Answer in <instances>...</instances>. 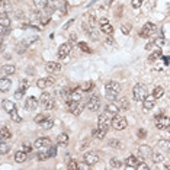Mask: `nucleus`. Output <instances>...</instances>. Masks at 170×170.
<instances>
[{
  "mask_svg": "<svg viewBox=\"0 0 170 170\" xmlns=\"http://www.w3.org/2000/svg\"><path fill=\"white\" fill-rule=\"evenodd\" d=\"M121 92V85L115 80H109L105 85V96L108 100H116V96Z\"/></svg>",
  "mask_w": 170,
  "mask_h": 170,
  "instance_id": "nucleus-1",
  "label": "nucleus"
},
{
  "mask_svg": "<svg viewBox=\"0 0 170 170\" xmlns=\"http://www.w3.org/2000/svg\"><path fill=\"white\" fill-rule=\"evenodd\" d=\"M148 96V90H147V87L141 83H138V85L134 86V89H132V98L135 102H143L144 99Z\"/></svg>",
  "mask_w": 170,
  "mask_h": 170,
  "instance_id": "nucleus-2",
  "label": "nucleus"
},
{
  "mask_svg": "<svg viewBox=\"0 0 170 170\" xmlns=\"http://www.w3.org/2000/svg\"><path fill=\"white\" fill-rule=\"evenodd\" d=\"M156 128L157 130H169L170 127V118L164 116L163 115V111H160L156 115Z\"/></svg>",
  "mask_w": 170,
  "mask_h": 170,
  "instance_id": "nucleus-3",
  "label": "nucleus"
},
{
  "mask_svg": "<svg viewBox=\"0 0 170 170\" xmlns=\"http://www.w3.org/2000/svg\"><path fill=\"white\" fill-rule=\"evenodd\" d=\"M39 103H41V106H42L44 109L50 111V109H52V108L55 106V100L52 99V96L50 93L44 92V93L41 95V98H39Z\"/></svg>",
  "mask_w": 170,
  "mask_h": 170,
  "instance_id": "nucleus-4",
  "label": "nucleus"
},
{
  "mask_svg": "<svg viewBox=\"0 0 170 170\" xmlns=\"http://www.w3.org/2000/svg\"><path fill=\"white\" fill-rule=\"evenodd\" d=\"M127 125H128V122H127V118L122 116V115H115V116L112 118V127L115 128L116 131H122L127 128Z\"/></svg>",
  "mask_w": 170,
  "mask_h": 170,
  "instance_id": "nucleus-5",
  "label": "nucleus"
},
{
  "mask_svg": "<svg viewBox=\"0 0 170 170\" xmlns=\"http://www.w3.org/2000/svg\"><path fill=\"white\" fill-rule=\"evenodd\" d=\"M83 108H85V105L77 102V100H67V109L73 115H80L82 111H83Z\"/></svg>",
  "mask_w": 170,
  "mask_h": 170,
  "instance_id": "nucleus-6",
  "label": "nucleus"
},
{
  "mask_svg": "<svg viewBox=\"0 0 170 170\" xmlns=\"http://www.w3.org/2000/svg\"><path fill=\"white\" fill-rule=\"evenodd\" d=\"M113 118V116H112ZM112 118L111 115L108 113V112H105V113H100L98 118V127L99 128H105V130H108L109 127L112 125Z\"/></svg>",
  "mask_w": 170,
  "mask_h": 170,
  "instance_id": "nucleus-7",
  "label": "nucleus"
},
{
  "mask_svg": "<svg viewBox=\"0 0 170 170\" xmlns=\"http://www.w3.org/2000/svg\"><path fill=\"white\" fill-rule=\"evenodd\" d=\"M86 108L92 112L99 111V108H100V98H99L98 95H92V98H89L87 103H86Z\"/></svg>",
  "mask_w": 170,
  "mask_h": 170,
  "instance_id": "nucleus-8",
  "label": "nucleus"
},
{
  "mask_svg": "<svg viewBox=\"0 0 170 170\" xmlns=\"http://www.w3.org/2000/svg\"><path fill=\"white\" fill-rule=\"evenodd\" d=\"M156 29H157V28H156V25H154V23L147 22V23L143 26L141 32H140V36H141V38H150L151 35H154Z\"/></svg>",
  "mask_w": 170,
  "mask_h": 170,
  "instance_id": "nucleus-9",
  "label": "nucleus"
},
{
  "mask_svg": "<svg viewBox=\"0 0 170 170\" xmlns=\"http://www.w3.org/2000/svg\"><path fill=\"white\" fill-rule=\"evenodd\" d=\"M71 52V42H64L58 48V58L64 60L68 57V54Z\"/></svg>",
  "mask_w": 170,
  "mask_h": 170,
  "instance_id": "nucleus-10",
  "label": "nucleus"
},
{
  "mask_svg": "<svg viewBox=\"0 0 170 170\" xmlns=\"http://www.w3.org/2000/svg\"><path fill=\"white\" fill-rule=\"evenodd\" d=\"M85 163L87 166H95V164L99 163V156L98 153H95V151H89V153H86L85 154Z\"/></svg>",
  "mask_w": 170,
  "mask_h": 170,
  "instance_id": "nucleus-11",
  "label": "nucleus"
},
{
  "mask_svg": "<svg viewBox=\"0 0 170 170\" xmlns=\"http://www.w3.org/2000/svg\"><path fill=\"white\" fill-rule=\"evenodd\" d=\"M33 147L35 148H38V150H47V148H50L51 147V141H50V138H38L35 143H33Z\"/></svg>",
  "mask_w": 170,
  "mask_h": 170,
  "instance_id": "nucleus-12",
  "label": "nucleus"
},
{
  "mask_svg": "<svg viewBox=\"0 0 170 170\" xmlns=\"http://www.w3.org/2000/svg\"><path fill=\"white\" fill-rule=\"evenodd\" d=\"M45 70L50 74H58L61 71V65L58 63H55V61H50V63H47L45 64Z\"/></svg>",
  "mask_w": 170,
  "mask_h": 170,
  "instance_id": "nucleus-13",
  "label": "nucleus"
},
{
  "mask_svg": "<svg viewBox=\"0 0 170 170\" xmlns=\"http://www.w3.org/2000/svg\"><path fill=\"white\" fill-rule=\"evenodd\" d=\"M10 86H12V80L7 77V76H2L0 78V92H7L10 90Z\"/></svg>",
  "mask_w": 170,
  "mask_h": 170,
  "instance_id": "nucleus-14",
  "label": "nucleus"
},
{
  "mask_svg": "<svg viewBox=\"0 0 170 170\" xmlns=\"http://www.w3.org/2000/svg\"><path fill=\"white\" fill-rule=\"evenodd\" d=\"M119 106H118V103L115 105V103H108L106 106H105V112H108L111 116H115V115H118L119 113Z\"/></svg>",
  "mask_w": 170,
  "mask_h": 170,
  "instance_id": "nucleus-15",
  "label": "nucleus"
},
{
  "mask_svg": "<svg viewBox=\"0 0 170 170\" xmlns=\"http://www.w3.org/2000/svg\"><path fill=\"white\" fill-rule=\"evenodd\" d=\"M38 105H39V103H38V100H36V98L31 96V98L26 99V102H25V108L28 109V111H35Z\"/></svg>",
  "mask_w": 170,
  "mask_h": 170,
  "instance_id": "nucleus-16",
  "label": "nucleus"
},
{
  "mask_svg": "<svg viewBox=\"0 0 170 170\" xmlns=\"http://www.w3.org/2000/svg\"><path fill=\"white\" fill-rule=\"evenodd\" d=\"M54 85V78L52 77H47V78H39L38 82H36V86H38L39 89H45L48 86H52Z\"/></svg>",
  "mask_w": 170,
  "mask_h": 170,
  "instance_id": "nucleus-17",
  "label": "nucleus"
},
{
  "mask_svg": "<svg viewBox=\"0 0 170 170\" xmlns=\"http://www.w3.org/2000/svg\"><path fill=\"white\" fill-rule=\"evenodd\" d=\"M154 100H156V98H154V96H151V98H148V96H147V98L143 100L144 109H145V111H150V109H153V108H154V105H156V102H154Z\"/></svg>",
  "mask_w": 170,
  "mask_h": 170,
  "instance_id": "nucleus-18",
  "label": "nucleus"
},
{
  "mask_svg": "<svg viewBox=\"0 0 170 170\" xmlns=\"http://www.w3.org/2000/svg\"><path fill=\"white\" fill-rule=\"evenodd\" d=\"M15 71H16V67L12 64H6L2 67V76H12Z\"/></svg>",
  "mask_w": 170,
  "mask_h": 170,
  "instance_id": "nucleus-19",
  "label": "nucleus"
},
{
  "mask_svg": "<svg viewBox=\"0 0 170 170\" xmlns=\"http://www.w3.org/2000/svg\"><path fill=\"white\" fill-rule=\"evenodd\" d=\"M15 160H16V163H25L26 160H28V153H26L25 150L18 151V153L15 154Z\"/></svg>",
  "mask_w": 170,
  "mask_h": 170,
  "instance_id": "nucleus-20",
  "label": "nucleus"
},
{
  "mask_svg": "<svg viewBox=\"0 0 170 170\" xmlns=\"http://www.w3.org/2000/svg\"><path fill=\"white\" fill-rule=\"evenodd\" d=\"M106 132H108V130H105V128H95L93 130V132H92V135L95 138H98V140H103L105 135H106Z\"/></svg>",
  "mask_w": 170,
  "mask_h": 170,
  "instance_id": "nucleus-21",
  "label": "nucleus"
},
{
  "mask_svg": "<svg viewBox=\"0 0 170 170\" xmlns=\"http://www.w3.org/2000/svg\"><path fill=\"white\" fill-rule=\"evenodd\" d=\"M157 147L160 148V151L170 153V141H167V140H160V141L157 143Z\"/></svg>",
  "mask_w": 170,
  "mask_h": 170,
  "instance_id": "nucleus-22",
  "label": "nucleus"
},
{
  "mask_svg": "<svg viewBox=\"0 0 170 170\" xmlns=\"http://www.w3.org/2000/svg\"><path fill=\"white\" fill-rule=\"evenodd\" d=\"M82 95H83V89H82V87H76V89H73L71 100H77V102H80V100H82Z\"/></svg>",
  "mask_w": 170,
  "mask_h": 170,
  "instance_id": "nucleus-23",
  "label": "nucleus"
},
{
  "mask_svg": "<svg viewBox=\"0 0 170 170\" xmlns=\"http://www.w3.org/2000/svg\"><path fill=\"white\" fill-rule=\"evenodd\" d=\"M100 31H102L105 35L111 36L112 33H113V28H112V25L108 22V23H102V25H100Z\"/></svg>",
  "mask_w": 170,
  "mask_h": 170,
  "instance_id": "nucleus-24",
  "label": "nucleus"
},
{
  "mask_svg": "<svg viewBox=\"0 0 170 170\" xmlns=\"http://www.w3.org/2000/svg\"><path fill=\"white\" fill-rule=\"evenodd\" d=\"M138 154H141V156L145 158V157H148L153 154V151H151V148L148 147V145H141L140 148H138Z\"/></svg>",
  "mask_w": 170,
  "mask_h": 170,
  "instance_id": "nucleus-25",
  "label": "nucleus"
},
{
  "mask_svg": "<svg viewBox=\"0 0 170 170\" xmlns=\"http://www.w3.org/2000/svg\"><path fill=\"white\" fill-rule=\"evenodd\" d=\"M12 137V132L7 130L6 127H2V132H0V141H7Z\"/></svg>",
  "mask_w": 170,
  "mask_h": 170,
  "instance_id": "nucleus-26",
  "label": "nucleus"
},
{
  "mask_svg": "<svg viewBox=\"0 0 170 170\" xmlns=\"http://www.w3.org/2000/svg\"><path fill=\"white\" fill-rule=\"evenodd\" d=\"M68 141H70V138H68V135L67 134H60L58 138H57V143H58V145H68Z\"/></svg>",
  "mask_w": 170,
  "mask_h": 170,
  "instance_id": "nucleus-27",
  "label": "nucleus"
},
{
  "mask_svg": "<svg viewBox=\"0 0 170 170\" xmlns=\"http://www.w3.org/2000/svg\"><path fill=\"white\" fill-rule=\"evenodd\" d=\"M71 89H68V87H64V89H61L60 90V95H61V98L65 99V100H71Z\"/></svg>",
  "mask_w": 170,
  "mask_h": 170,
  "instance_id": "nucleus-28",
  "label": "nucleus"
},
{
  "mask_svg": "<svg viewBox=\"0 0 170 170\" xmlns=\"http://www.w3.org/2000/svg\"><path fill=\"white\" fill-rule=\"evenodd\" d=\"M50 153H48V148L47 150H39V153L36 154V158H38V161H44V160H48L50 158Z\"/></svg>",
  "mask_w": 170,
  "mask_h": 170,
  "instance_id": "nucleus-29",
  "label": "nucleus"
},
{
  "mask_svg": "<svg viewBox=\"0 0 170 170\" xmlns=\"http://www.w3.org/2000/svg\"><path fill=\"white\" fill-rule=\"evenodd\" d=\"M0 25L2 26H10V19H9V16L6 15V12L0 13Z\"/></svg>",
  "mask_w": 170,
  "mask_h": 170,
  "instance_id": "nucleus-30",
  "label": "nucleus"
},
{
  "mask_svg": "<svg viewBox=\"0 0 170 170\" xmlns=\"http://www.w3.org/2000/svg\"><path fill=\"white\" fill-rule=\"evenodd\" d=\"M127 166L128 167H137V164H138V158H137V156H130L128 158H127Z\"/></svg>",
  "mask_w": 170,
  "mask_h": 170,
  "instance_id": "nucleus-31",
  "label": "nucleus"
},
{
  "mask_svg": "<svg viewBox=\"0 0 170 170\" xmlns=\"http://www.w3.org/2000/svg\"><path fill=\"white\" fill-rule=\"evenodd\" d=\"M3 108H5V109H6V112H9V113H10L13 109H16L15 103H13V102H10V100H7V99H5V100H3Z\"/></svg>",
  "mask_w": 170,
  "mask_h": 170,
  "instance_id": "nucleus-32",
  "label": "nucleus"
},
{
  "mask_svg": "<svg viewBox=\"0 0 170 170\" xmlns=\"http://www.w3.org/2000/svg\"><path fill=\"white\" fill-rule=\"evenodd\" d=\"M51 0H33V5L38 7V9H45L48 5H50Z\"/></svg>",
  "mask_w": 170,
  "mask_h": 170,
  "instance_id": "nucleus-33",
  "label": "nucleus"
},
{
  "mask_svg": "<svg viewBox=\"0 0 170 170\" xmlns=\"http://www.w3.org/2000/svg\"><path fill=\"white\" fill-rule=\"evenodd\" d=\"M118 106L121 108V109H130V102H128V99L127 98H121L119 100H118Z\"/></svg>",
  "mask_w": 170,
  "mask_h": 170,
  "instance_id": "nucleus-34",
  "label": "nucleus"
},
{
  "mask_svg": "<svg viewBox=\"0 0 170 170\" xmlns=\"http://www.w3.org/2000/svg\"><path fill=\"white\" fill-rule=\"evenodd\" d=\"M163 95H164V89L161 87V86H157V87H154V90H153V96H154V98L160 99Z\"/></svg>",
  "mask_w": 170,
  "mask_h": 170,
  "instance_id": "nucleus-35",
  "label": "nucleus"
},
{
  "mask_svg": "<svg viewBox=\"0 0 170 170\" xmlns=\"http://www.w3.org/2000/svg\"><path fill=\"white\" fill-rule=\"evenodd\" d=\"M151 157H153V161H154V163H163L164 161V156L163 154H161V153H153V154H151Z\"/></svg>",
  "mask_w": 170,
  "mask_h": 170,
  "instance_id": "nucleus-36",
  "label": "nucleus"
},
{
  "mask_svg": "<svg viewBox=\"0 0 170 170\" xmlns=\"http://www.w3.org/2000/svg\"><path fill=\"white\" fill-rule=\"evenodd\" d=\"M109 164H111V167H112V169H121V167H122V164H121V161L118 160L116 157H112V158H111V161H109Z\"/></svg>",
  "mask_w": 170,
  "mask_h": 170,
  "instance_id": "nucleus-37",
  "label": "nucleus"
},
{
  "mask_svg": "<svg viewBox=\"0 0 170 170\" xmlns=\"http://www.w3.org/2000/svg\"><path fill=\"white\" fill-rule=\"evenodd\" d=\"M25 92H26V86H23V85H20V87L18 89V90L15 92V98L16 99H20L23 95H25Z\"/></svg>",
  "mask_w": 170,
  "mask_h": 170,
  "instance_id": "nucleus-38",
  "label": "nucleus"
},
{
  "mask_svg": "<svg viewBox=\"0 0 170 170\" xmlns=\"http://www.w3.org/2000/svg\"><path fill=\"white\" fill-rule=\"evenodd\" d=\"M47 119H48V115H47V113H39V115H36V116H35V119H33V121H35L36 124L41 125L44 121H47Z\"/></svg>",
  "mask_w": 170,
  "mask_h": 170,
  "instance_id": "nucleus-39",
  "label": "nucleus"
},
{
  "mask_svg": "<svg viewBox=\"0 0 170 170\" xmlns=\"http://www.w3.org/2000/svg\"><path fill=\"white\" fill-rule=\"evenodd\" d=\"M2 12H9L10 9H12V5H10V2L9 0H2Z\"/></svg>",
  "mask_w": 170,
  "mask_h": 170,
  "instance_id": "nucleus-40",
  "label": "nucleus"
},
{
  "mask_svg": "<svg viewBox=\"0 0 170 170\" xmlns=\"http://www.w3.org/2000/svg\"><path fill=\"white\" fill-rule=\"evenodd\" d=\"M87 35H89L92 39H95V41H96V39H99V33H98V31H96L93 26H92L90 29H87Z\"/></svg>",
  "mask_w": 170,
  "mask_h": 170,
  "instance_id": "nucleus-41",
  "label": "nucleus"
},
{
  "mask_svg": "<svg viewBox=\"0 0 170 170\" xmlns=\"http://www.w3.org/2000/svg\"><path fill=\"white\" fill-rule=\"evenodd\" d=\"M9 150H10V145L6 144V141H2L0 143V154H6Z\"/></svg>",
  "mask_w": 170,
  "mask_h": 170,
  "instance_id": "nucleus-42",
  "label": "nucleus"
},
{
  "mask_svg": "<svg viewBox=\"0 0 170 170\" xmlns=\"http://www.w3.org/2000/svg\"><path fill=\"white\" fill-rule=\"evenodd\" d=\"M82 89H83V92H92L95 89V83L93 82H86L85 85L82 86Z\"/></svg>",
  "mask_w": 170,
  "mask_h": 170,
  "instance_id": "nucleus-43",
  "label": "nucleus"
},
{
  "mask_svg": "<svg viewBox=\"0 0 170 170\" xmlns=\"http://www.w3.org/2000/svg\"><path fill=\"white\" fill-rule=\"evenodd\" d=\"M10 118H12L13 122H22V118L19 116V113H18L16 109H13V111L10 112Z\"/></svg>",
  "mask_w": 170,
  "mask_h": 170,
  "instance_id": "nucleus-44",
  "label": "nucleus"
},
{
  "mask_svg": "<svg viewBox=\"0 0 170 170\" xmlns=\"http://www.w3.org/2000/svg\"><path fill=\"white\" fill-rule=\"evenodd\" d=\"M52 125H54V121H52V119H50V118H48L47 121H44V122L41 124V127H42L44 130H51V128H52Z\"/></svg>",
  "mask_w": 170,
  "mask_h": 170,
  "instance_id": "nucleus-45",
  "label": "nucleus"
},
{
  "mask_svg": "<svg viewBox=\"0 0 170 170\" xmlns=\"http://www.w3.org/2000/svg\"><path fill=\"white\" fill-rule=\"evenodd\" d=\"M161 55H163V54H161V51H160V50H157V51H154L153 54H151V57L148 60H150V61H156V60L161 58Z\"/></svg>",
  "mask_w": 170,
  "mask_h": 170,
  "instance_id": "nucleus-46",
  "label": "nucleus"
},
{
  "mask_svg": "<svg viewBox=\"0 0 170 170\" xmlns=\"http://www.w3.org/2000/svg\"><path fill=\"white\" fill-rule=\"evenodd\" d=\"M109 147H112V148H122V144L119 143L118 140H111L109 141Z\"/></svg>",
  "mask_w": 170,
  "mask_h": 170,
  "instance_id": "nucleus-47",
  "label": "nucleus"
},
{
  "mask_svg": "<svg viewBox=\"0 0 170 170\" xmlns=\"http://www.w3.org/2000/svg\"><path fill=\"white\" fill-rule=\"evenodd\" d=\"M68 169H80V164L77 163V160H68Z\"/></svg>",
  "mask_w": 170,
  "mask_h": 170,
  "instance_id": "nucleus-48",
  "label": "nucleus"
},
{
  "mask_svg": "<svg viewBox=\"0 0 170 170\" xmlns=\"http://www.w3.org/2000/svg\"><path fill=\"white\" fill-rule=\"evenodd\" d=\"M131 28H132V25H131V23H127V25L121 26V31H122V33H124V35H128V33L131 32Z\"/></svg>",
  "mask_w": 170,
  "mask_h": 170,
  "instance_id": "nucleus-49",
  "label": "nucleus"
},
{
  "mask_svg": "<svg viewBox=\"0 0 170 170\" xmlns=\"http://www.w3.org/2000/svg\"><path fill=\"white\" fill-rule=\"evenodd\" d=\"M77 45H78V48H80L82 51H85V52H92V50L89 48V47H87V44H86V42H78Z\"/></svg>",
  "mask_w": 170,
  "mask_h": 170,
  "instance_id": "nucleus-50",
  "label": "nucleus"
},
{
  "mask_svg": "<svg viewBox=\"0 0 170 170\" xmlns=\"http://www.w3.org/2000/svg\"><path fill=\"white\" fill-rule=\"evenodd\" d=\"M26 47H28V44H26L25 41H23V42H19V45L16 47V51H18V52H23L26 50Z\"/></svg>",
  "mask_w": 170,
  "mask_h": 170,
  "instance_id": "nucleus-51",
  "label": "nucleus"
},
{
  "mask_svg": "<svg viewBox=\"0 0 170 170\" xmlns=\"http://www.w3.org/2000/svg\"><path fill=\"white\" fill-rule=\"evenodd\" d=\"M89 143H90V141H89V138H86L85 141H82V143L78 144V150H86V148H87V145H89Z\"/></svg>",
  "mask_w": 170,
  "mask_h": 170,
  "instance_id": "nucleus-52",
  "label": "nucleus"
},
{
  "mask_svg": "<svg viewBox=\"0 0 170 170\" xmlns=\"http://www.w3.org/2000/svg\"><path fill=\"white\" fill-rule=\"evenodd\" d=\"M131 5L134 9H140L141 5H143V0H131Z\"/></svg>",
  "mask_w": 170,
  "mask_h": 170,
  "instance_id": "nucleus-53",
  "label": "nucleus"
},
{
  "mask_svg": "<svg viewBox=\"0 0 170 170\" xmlns=\"http://www.w3.org/2000/svg\"><path fill=\"white\" fill-rule=\"evenodd\" d=\"M48 153H50L51 157H55L57 156V147H55V145H51V147L48 148Z\"/></svg>",
  "mask_w": 170,
  "mask_h": 170,
  "instance_id": "nucleus-54",
  "label": "nucleus"
},
{
  "mask_svg": "<svg viewBox=\"0 0 170 170\" xmlns=\"http://www.w3.org/2000/svg\"><path fill=\"white\" fill-rule=\"evenodd\" d=\"M137 169L138 170H147L148 169V164H145L144 161H140V163L137 164Z\"/></svg>",
  "mask_w": 170,
  "mask_h": 170,
  "instance_id": "nucleus-55",
  "label": "nucleus"
},
{
  "mask_svg": "<svg viewBox=\"0 0 170 170\" xmlns=\"http://www.w3.org/2000/svg\"><path fill=\"white\" fill-rule=\"evenodd\" d=\"M154 44H156L157 47H163V45H164V38H163V36H160V38H157L156 41H154Z\"/></svg>",
  "mask_w": 170,
  "mask_h": 170,
  "instance_id": "nucleus-56",
  "label": "nucleus"
},
{
  "mask_svg": "<svg viewBox=\"0 0 170 170\" xmlns=\"http://www.w3.org/2000/svg\"><path fill=\"white\" fill-rule=\"evenodd\" d=\"M138 138H145V135H147V131L145 130H138Z\"/></svg>",
  "mask_w": 170,
  "mask_h": 170,
  "instance_id": "nucleus-57",
  "label": "nucleus"
},
{
  "mask_svg": "<svg viewBox=\"0 0 170 170\" xmlns=\"http://www.w3.org/2000/svg\"><path fill=\"white\" fill-rule=\"evenodd\" d=\"M22 150H25L26 153H31V151H32V145H31V144H25Z\"/></svg>",
  "mask_w": 170,
  "mask_h": 170,
  "instance_id": "nucleus-58",
  "label": "nucleus"
},
{
  "mask_svg": "<svg viewBox=\"0 0 170 170\" xmlns=\"http://www.w3.org/2000/svg\"><path fill=\"white\" fill-rule=\"evenodd\" d=\"M106 44H108V45H112V44H113V39H112L111 36H109V38L106 39Z\"/></svg>",
  "mask_w": 170,
  "mask_h": 170,
  "instance_id": "nucleus-59",
  "label": "nucleus"
},
{
  "mask_svg": "<svg viewBox=\"0 0 170 170\" xmlns=\"http://www.w3.org/2000/svg\"><path fill=\"white\" fill-rule=\"evenodd\" d=\"M108 22H109V20L106 19V18H102V19H100V25H102V23H108Z\"/></svg>",
  "mask_w": 170,
  "mask_h": 170,
  "instance_id": "nucleus-60",
  "label": "nucleus"
},
{
  "mask_svg": "<svg viewBox=\"0 0 170 170\" xmlns=\"http://www.w3.org/2000/svg\"><path fill=\"white\" fill-rule=\"evenodd\" d=\"M71 23H73V20H70V22H68V23H65V25H64V29H67V28H68V26L71 25Z\"/></svg>",
  "mask_w": 170,
  "mask_h": 170,
  "instance_id": "nucleus-61",
  "label": "nucleus"
},
{
  "mask_svg": "<svg viewBox=\"0 0 170 170\" xmlns=\"http://www.w3.org/2000/svg\"><path fill=\"white\" fill-rule=\"evenodd\" d=\"M76 39H77V36H76V33H73V35H71V41H76Z\"/></svg>",
  "mask_w": 170,
  "mask_h": 170,
  "instance_id": "nucleus-62",
  "label": "nucleus"
},
{
  "mask_svg": "<svg viewBox=\"0 0 170 170\" xmlns=\"http://www.w3.org/2000/svg\"><path fill=\"white\" fill-rule=\"evenodd\" d=\"M169 130H170V127H169Z\"/></svg>",
  "mask_w": 170,
  "mask_h": 170,
  "instance_id": "nucleus-63",
  "label": "nucleus"
}]
</instances>
